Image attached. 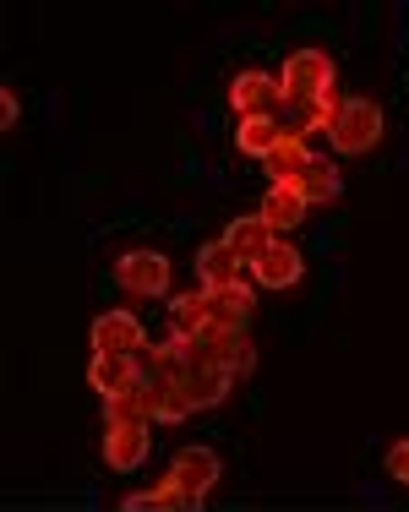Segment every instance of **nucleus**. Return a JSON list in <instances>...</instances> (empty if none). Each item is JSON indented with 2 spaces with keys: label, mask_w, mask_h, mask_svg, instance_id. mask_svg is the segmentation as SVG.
I'll use <instances>...</instances> for the list:
<instances>
[{
  "label": "nucleus",
  "mask_w": 409,
  "mask_h": 512,
  "mask_svg": "<svg viewBox=\"0 0 409 512\" xmlns=\"http://www.w3.org/2000/svg\"><path fill=\"white\" fill-rule=\"evenodd\" d=\"M328 142L339 153H371L382 142V109L371 99H339L333 104V120H328Z\"/></svg>",
  "instance_id": "1"
},
{
  "label": "nucleus",
  "mask_w": 409,
  "mask_h": 512,
  "mask_svg": "<svg viewBox=\"0 0 409 512\" xmlns=\"http://www.w3.org/2000/svg\"><path fill=\"white\" fill-rule=\"evenodd\" d=\"M279 88L290 104H333V60L322 50H295L279 71Z\"/></svg>",
  "instance_id": "2"
},
{
  "label": "nucleus",
  "mask_w": 409,
  "mask_h": 512,
  "mask_svg": "<svg viewBox=\"0 0 409 512\" xmlns=\"http://www.w3.org/2000/svg\"><path fill=\"white\" fill-rule=\"evenodd\" d=\"M164 485L180 496V507H186V512H197L202 496L219 485V453H213V447H186V453H175L170 480H164Z\"/></svg>",
  "instance_id": "3"
},
{
  "label": "nucleus",
  "mask_w": 409,
  "mask_h": 512,
  "mask_svg": "<svg viewBox=\"0 0 409 512\" xmlns=\"http://www.w3.org/2000/svg\"><path fill=\"white\" fill-rule=\"evenodd\" d=\"M115 284L126 289V295H137V300L170 295V256H164V251H148V246L120 251V256H115Z\"/></svg>",
  "instance_id": "4"
},
{
  "label": "nucleus",
  "mask_w": 409,
  "mask_h": 512,
  "mask_svg": "<svg viewBox=\"0 0 409 512\" xmlns=\"http://www.w3.org/2000/svg\"><path fill=\"white\" fill-rule=\"evenodd\" d=\"M279 104H284V88H279V77L273 71H240V77L230 82V109L240 120H257V115H279Z\"/></svg>",
  "instance_id": "5"
},
{
  "label": "nucleus",
  "mask_w": 409,
  "mask_h": 512,
  "mask_svg": "<svg viewBox=\"0 0 409 512\" xmlns=\"http://www.w3.org/2000/svg\"><path fill=\"white\" fill-rule=\"evenodd\" d=\"M148 420H115L104 425V463H110L115 474H131L148 463Z\"/></svg>",
  "instance_id": "6"
},
{
  "label": "nucleus",
  "mask_w": 409,
  "mask_h": 512,
  "mask_svg": "<svg viewBox=\"0 0 409 512\" xmlns=\"http://www.w3.org/2000/svg\"><path fill=\"white\" fill-rule=\"evenodd\" d=\"M88 387L99 398H137L142 393V365H137V355H93Z\"/></svg>",
  "instance_id": "7"
},
{
  "label": "nucleus",
  "mask_w": 409,
  "mask_h": 512,
  "mask_svg": "<svg viewBox=\"0 0 409 512\" xmlns=\"http://www.w3.org/2000/svg\"><path fill=\"white\" fill-rule=\"evenodd\" d=\"M148 349V333L131 311H104L93 322V355H142Z\"/></svg>",
  "instance_id": "8"
},
{
  "label": "nucleus",
  "mask_w": 409,
  "mask_h": 512,
  "mask_svg": "<svg viewBox=\"0 0 409 512\" xmlns=\"http://www.w3.org/2000/svg\"><path fill=\"white\" fill-rule=\"evenodd\" d=\"M251 273H257L262 289H295L300 273H306V256H300L290 240H273V246L251 262Z\"/></svg>",
  "instance_id": "9"
},
{
  "label": "nucleus",
  "mask_w": 409,
  "mask_h": 512,
  "mask_svg": "<svg viewBox=\"0 0 409 512\" xmlns=\"http://www.w3.org/2000/svg\"><path fill=\"white\" fill-rule=\"evenodd\" d=\"M230 393H235V376L219 371V365H197V371L180 376V398L191 404V414H197V409H219Z\"/></svg>",
  "instance_id": "10"
},
{
  "label": "nucleus",
  "mask_w": 409,
  "mask_h": 512,
  "mask_svg": "<svg viewBox=\"0 0 409 512\" xmlns=\"http://www.w3.org/2000/svg\"><path fill=\"white\" fill-rule=\"evenodd\" d=\"M306 197H300V186H268V197H262V224L273 229V235H284V229L306 224Z\"/></svg>",
  "instance_id": "11"
},
{
  "label": "nucleus",
  "mask_w": 409,
  "mask_h": 512,
  "mask_svg": "<svg viewBox=\"0 0 409 512\" xmlns=\"http://www.w3.org/2000/svg\"><path fill=\"white\" fill-rule=\"evenodd\" d=\"M240 256L224 246V240H213V246H202L197 251V284L202 289H230V284H240Z\"/></svg>",
  "instance_id": "12"
},
{
  "label": "nucleus",
  "mask_w": 409,
  "mask_h": 512,
  "mask_svg": "<svg viewBox=\"0 0 409 512\" xmlns=\"http://www.w3.org/2000/svg\"><path fill=\"white\" fill-rule=\"evenodd\" d=\"M208 300H213V327H224V333H246V316H251V284L240 278V284L230 289H208Z\"/></svg>",
  "instance_id": "13"
},
{
  "label": "nucleus",
  "mask_w": 409,
  "mask_h": 512,
  "mask_svg": "<svg viewBox=\"0 0 409 512\" xmlns=\"http://www.w3.org/2000/svg\"><path fill=\"white\" fill-rule=\"evenodd\" d=\"M273 240H279V235H273V229L262 224V213H251V218H235V224L224 229V246H230V251L240 256V262H257V256L273 246Z\"/></svg>",
  "instance_id": "14"
},
{
  "label": "nucleus",
  "mask_w": 409,
  "mask_h": 512,
  "mask_svg": "<svg viewBox=\"0 0 409 512\" xmlns=\"http://www.w3.org/2000/svg\"><path fill=\"white\" fill-rule=\"evenodd\" d=\"M208 322H213L208 289H197V295H175V300H170V338H197Z\"/></svg>",
  "instance_id": "15"
},
{
  "label": "nucleus",
  "mask_w": 409,
  "mask_h": 512,
  "mask_svg": "<svg viewBox=\"0 0 409 512\" xmlns=\"http://www.w3.org/2000/svg\"><path fill=\"white\" fill-rule=\"evenodd\" d=\"M279 142H284L279 120H268V115H257V120H235V148L246 153V158H262V164H268Z\"/></svg>",
  "instance_id": "16"
},
{
  "label": "nucleus",
  "mask_w": 409,
  "mask_h": 512,
  "mask_svg": "<svg viewBox=\"0 0 409 512\" xmlns=\"http://www.w3.org/2000/svg\"><path fill=\"white\" fill-rule=\"evenodd\" d=\"M311 164H317V153H311L306 142H290V137H284L279 148H273V158H268V175H273V186H300Z\"/></svg>",
  "instance_id": "17"
},
{
  "label": "nucleus",
  "mask_w": 409,
  "mask_h": 512,
  "mask_svg": "<svg viewBox=\"0 0 409 512\" xmlns=\"http://www.w3.org/2000/svg\"><path fill=\"white\" fill-rule=\"evenodd\" d=\"M142 409H148V420H164V425H175V420H186L191 404L180 398V382H142Z\"/></svg>",
  "instance_id": "18"
},
{
  "label": "nucleus",
  "mask_w": 409,
  "mask_h": 512,
  "mask_svg": "<svg viewBox=\"0 0 409 512\" xmlns=\"http://www.w3.org/2000/svg\"><path fill=\"white\" fill-rule=\"evenodd\" d=\"M339 191H344L339 169L322 164V158L306 169V180H300V197H306V207H328V202H339Z\"/></svg>",
  "instance_id": "19"
},
{
  "label": "nucleus",
  "mask_w": 409,
  "mask_h": 512,
  "mask_svg": "<svg viewBox=\"0 0 409 512\" xmlns=\"http://www.w3.org/2000/svg\"><path fill=\"white\" fill-rule=\"evenodd\" d=\"M120 512H186L180 507V496L170 491V485H159V491H137L120 502Z\"/></svg>",
  "instance_id": "20"
},
{
  "label": "nucleus",
  "mask_w": 409,
  "mask_h": 512,
  "mask_svg": "<svg viewBox=\"0 0 409 512\" xmlns=\"http://www.w3.org/2000/svg\"><path fill=\"white\" fill-rule=\"evenodd\" d=\"M115 420H148V409H142V398H104V425ZM153 425V420H148Z\"/></svg>",
  "instance_id": "21"
},
{
  "label": "nucleus",
  "mask_w": 409,
  "mask_h": 512,
  "mask_svg": "<svg viewBox=\"0 0 409 512\" xmlns=\"http://www.w3.org/2000/svg\"><path fill=\"white\" fill-rule=\"evenodd\" d=\"M388 474L409 485V442H393V447H388Z\"/></svg>",
  "instance_id": "22"
},
{
  "label": "nucleus",
  "mask_w": 409,
  "mask_h": 512,
  "mask_svg": "<svg viewBox=\"0 0 409 512\" xmlns=\"http://www.w3.org/2000/svg\"><path fill=\"white\" fill-rule=\"evenodd\" d=\"M0 115H6V131L17 126V120H22V109H17V93H11V88L0 93Z\"/></svg>",
  "instance_id": "23"
}]
</instances>
